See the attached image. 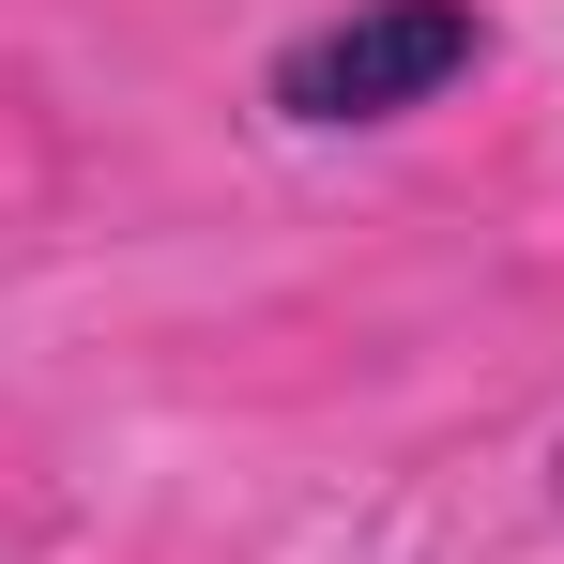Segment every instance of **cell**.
<instances>
[{
	"label": "cell",
	"mask_w": 564,
	"mask_h": 564,
	"mask_svg": "<svg viewBox=\"0 0 564 564\" xmlns=\"http://www.w3.org/2000/svg\"><path fill=\"white\" fill-rule=\"evenodd\" d=\"M473 62H488V15L473 0H351V15H321V31L275 46V107L321 122V138H351V122L443 107Z\"/></svg>",
	"instance_id": "1"
}]
</instances>
